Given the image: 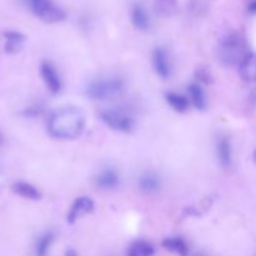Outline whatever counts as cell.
I'll list each match as a JSON object with an SVG mask.
<instances>
[{"mask_svg": "<svg viewBox=\"0 0 256 256\" xmlns=\"http://www.w3.org/2000/svg\"><path fill=\"white\" fill-rule=\"evenodd\" d=\"M85 129V116L79 108L66 106L56 110L48 120V132L56 140H74Z\"/></svg>", "mask_w": 256, "mask_h": 256, "instance_id": "6da1fadb", "label": "cell"}, {"mask_svg": "<svg viewBox=\"0 0 256 256\" xmlns=\"http://www.w3.org/2000/svg\"><path fill=\"white\" fill-rule=\"evenodd\" d=\"M218 55L222 64L229 66L240 65L242 60L249 55L246 40L239 32H232L222 40Z\"/></svg>", "mask_w": 256, "mask_h": 256, "instance_id": "7a4b0ae2", "label": "cell"}, {"mask_svg": "<svg viewBox=\"0 0 256 256\" xmlns=\"http://www.w3.org/2000/svg\"><path fill=\"white\" fill-rule=\"evenodd\" d=\"M124 90V82L119 78L98 79L88 85L86 94L92 100H110L119 96Z\"/></svg>", "mask_w": 256, "mask_h": 256, "instance_id": "3957f363", "label": "cell"}, {"mask_svg": "<svg viewBox=\"0 0 256 256\" xmlns=\"http://www.w3.org/2000/svg\"><path fill=\"white\" fill-rule=\"evenodd\" d=\"M24 2L35 16L49 24L62 22L66 16L64 10L54 0H24Z\"/></svg>", "mask_w": 256, "mask_h": 256, "instance_id": "277c9868", "label": "cell"}, {"mask_svg": "<svg viewBox=\"0 0 256 256\" xmlns=\"http://www.w3.org/2000/svg\"><path fill=\"white\" fill-rule=\"evenodd\" d=\"M100 118L108 126L115 132H130L134 128V120L132 119V116L120 110H105L100 114Z\"/></svg>", "mask_w": 256, "mask_h": 256, "instance_id": "5b68a950", "label": "cell"}, {"mask_svg": "<svg viewBox=\"0 0 256 256\" xmlns=\"http://www.w3.org/2000/svg\"><path fill=\"white\" fill-rule=\"evenodd\" d=\"M40 75L49 89L52 94H58L62 90V79L59 76V72H56V68L50 62H42L40 64Z\"/></svg>", "mask_w": 256, "mask_h": 256, "instance_id": "8992f818", "label": "cell"}, {"mask_svg": "<svg viewBox=\"0 0 256 256\" xmlns=\"http://www.w3.org/2000/svg\"><path fill=\"white\" fill-rule=\"evenodd\" d=\"M94 209V202L90 199L89 196H80L72 202V205L70 206L69 212H68V222L69 224H74L78 220L82 219L85 215L90 214Z\"/></svg>", "mask_w": 256, "mask_h": 256, "instance_id": "52a82bcc", "label": "cell"}, {"mask_svg": "<svg viewBox=\"0 0 256 256\" xmlns=\"http://www.w3.org/2000/svg\"><path fill=\"white\" fill-rule=\"evenodd\" d=\"M152 65L156 74L162 79L166 80L172 76V62L164 48H155L152 52Z\"/></svg>", "mask_w": 256, "mask_h": 256, "instance_id": "ba28073f", "label": "cell"}, {"mask_svg": "<svg viewBox=\"0 0 256 256\" xmlns=\"http://www.w3.org/2000/svg\"><path fill=\"white\" fill-rule=\"evenodd\" d=\"M95 184L102 190H114L120 185V175L116 170L106 168L98 174Z\"/></svg>", "mask_w": 256, "mask_h": 256, "instance_id": "9c48e42d", "label": "cell"}, {"mask_svg": "<svg viewBox=\"0 0 256 256\" xmlns=\"http://www.w3.org/2000/svg\"><path fill=\"white\" fill-rule=\"evenodd\" d=\"M139 188L142 192L148 195L156 194L162 189V179L155 172H144L139 178Z\"/></svg>", "mask_w": 256, "mask_h": 256, "instance_id": "30bf717a", "label": "cell"}, {"mask_svg": "<svg viewBox=\"0 0 256 256\" xmlns=\"http://www.w3.org/2000/svg\"><path fill=\"white\" fill-rule=\"evenodd\" d=\"M5 45L4 49L8 54H16L22 49L25 42V36L19 32H6L4 34Z\"/></svg>", "mask_w": 256, "mask_h": 256, "instance_id": "8fae6325", "label": "cell"}, {"mask_svg": "<svg viewBox=\"0 0 256 256\" xmlns=\"http://www.w3.org/2000/svg\"><path fill=\"white\" fill-rule=\"evenodd\" d=\"M216 152L220 164L224 168H229L232 162V142L226 136H222L219 139L216 144Z\"/></svg>", "mask_w": 256, "mask_h": 256, "instance_id": "7c38bea8", "label": "cell"}, {"mask_svg": "<svg viewBox=\"0 0 256 256\" xmlns=\"http://www.w3.org/2000/svg\"><path fill=\"white\" fill-rule=\"evenodd\" d=\"M132 22L138 30L146 32L150 28V18L142 5L136 4L132 10Z\"/></svg>", "mask_w": 256, "mask_h": 256, "instance_id": "4fadbf2b", "label": "cell"}, {"mask_svg": "<svg viewBox=\"0 0 256 256\" xmlns=\"http://www.w3.org/2000/svg\"><path fill=\"white\" fill-rule=\"evenodd\" d=\"M12 189L15 194L19 195V196H22V198H24V199L35 200V202L42 199V192H40L39 190L34 186V185L29 184V182H18L12 185Z\"/></svg>", "mask_w": 256, "mask_h": 256, "instance_id": "5bb4252c", "label": "cell"}, {"mask_svg": "<svg viewBox=\"0 0 256 256\" xmlns=\"http://www.w3.org/2000/svg\"><path fill=\"white\" fill-rule=\"evenodd\" d=\"M240 75L245 82H256V54H249L239 65Z\"/></svg>", "mask_w": 256, "mask_h": 256, "instance_id": "9a60e30c", "label": "cell"}, {"mask_svg": "<svg viewBox=\"0 0 256 256\" xmlns=\"http://www.w3.org/2000/svg\"><path fill=\"white\" fill-rule=\"evenodd\" d=\"M162 248L170 252H174L180 256H188L189 254V245L182 238H166L162 242Z\"/></svg>", "mask_w": 256, "mask_h": 256, "instance_id": "2e32d148", "label": "cell"}, {"mask_svg": "<svg viewBox=\"0 0 256 256\" xmlns=\"http://www.w3.org/2000/svg\"><path fill=\"white\" fill-rule=\"evenodd\" d=\"M189 102H192L198 110H204L206 108V96L199 84H192L189 86Z\"/></svg>", "mask_w": 256, "mask_h": 256, "instance_id": "e0dca14e", "label": "cell"}, {"mask_svg": "<svg viewBox=\"0 0 256 256\" xmlns=\"http://www.w3.org/2000/svg\"><path fill=\"white\" fill-rule=\"evenodd\" d=\"M166 102L175 112H186L189 109L190 102L186 96L180 95L178 92H168L166 94Z\"/></svg>", "mask_w": 256, "mask_h": 256, "instance_id": "ac0fdd59", "label": "cell"}, {"mask_svg": "<svg viewBox=\"0 0 256 256\" xmlns=\"http://www.w3.org/2000/svg\"><path fill=\"white\" fill-rule=\"evenodd\" d=\"M154 252V246L144 240L132 242L128 249V256H152Z\"/></svg>", "mask_w": 256, "mask_h": 256, "instance_id": "d6986e66", "label": "cell"}, {"mask_svg": "<svg viewBox=\"0 0 256 256\" xmlns=\"http://www.w3.org/2000/svg\"><path fill=\"white\" fill-rule=\"evenodd\" d=\"M54 234L52 232H48L42 234L35 242V256H46L54 242Z\"/></svg>", "mask_w": 256, "mask_h": 256, "instance_id": "ffe728a7", "label": "cell"}, {"mask_svg": "<svg viewBox=\"0 0 256 256\" xmlns=\"http://www.w3.org/2000/svg\"><path fill=\"white\" fill-rule=\"evenodd\" d=\"M178 6V0H155L154 10L160 16H170Z\"/></svg>", "mask_w": 256, "mask_h": 256, "instance_id": "44dd1931", "label": "cell"}, {"mask_svg": "<svg viewBox=\"0 0 256 256\" xmlns=\"http://www.w3.org/2000/svg\"><path fill=\"white\" fill-rule=\"evenodd\" d=\"M248 10H249V12H252V14H256V0H252V2H250L249 6H248Z\"/></svg>", "mask_w": 256, "mask_h": 256, "instance_id": "7402d4cb", "label": "cell"}, {"mask_svg": "<svg viewBox=\"0 0 256 256\" xmlns=\"http://www.w3.org/2000/svg\"><path fill=\"white\" fill-rule=\"evenodd\" d=\"M65 256H78V255H76V252H74V250L69 249V250H68V252H66V255H65Z\"/></svg>", "mask_w": 256, "mask_h": 256, "instance_id": "603a6c76", "label": "cell"}, {"mask_svg": "<svg viewBox=\"0 0 256 256\" xmlns=\"http://www.w3.org/2000/svg\"><path fill=\"white\" fill-rule=\"evenodd\" d=\"M252 102H254V104L256 105V89L254 90V92H252Z\"/></svg>", "mask_w": 256, "mask_h": 256, "instance_id": "cb8c5ba5", "label": "cell"}, {"mask_svg": "<svg viewBox=\"0 0 256 256\" xmlns=\"http://www.w3.org/2000/svg\"><path fill=\"white\" fill-rule=\"evenodd\" d=\"M2 142H4V138H2V132H0V145H2Z\"/></svg>", "mask_w": 256, "mask_h": 256, "instance_id": "d4e9b609", "label": "cell"}, {"mask_svg": "<svg viewBox=\"0 0 256 256\" xmlns=\"http://www.w3.org/2000/svg\"><path fill=\"white\" fill-rule=\"evenodd\" d=\"M254 160H255V162H256V152H254Z\"/></svg>", "mask_w": 256, "mask_h": 256, "instance_id": "484cf974", "label": "cell"}, {"mask_svg": "<svg viewBox=\"0 0 256 256\" xmlns=\"http://www.w3.org/2000/svg\"><path fill=\"white\" fill-rule=\"evenodd\" d=\"M196 256H204V255H196Z\"/></svg>", "mask_w": 256, "mask_h": 256, "instance_id": "4316f807", "label": "cell"}]
</instances>
